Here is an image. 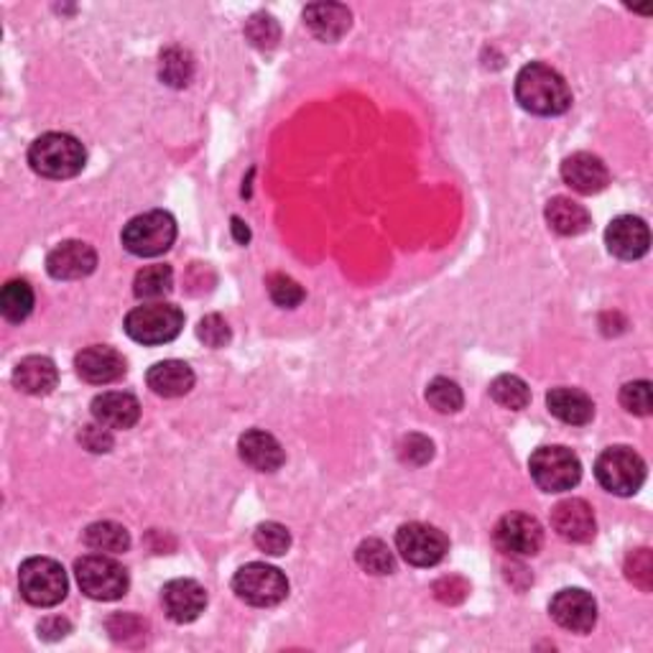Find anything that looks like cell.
Instances as JSON below:
<instances>
[{
    "mask_svg": "<svg viewBox=\"0 0 653 653\" xmlns=\"http://www.w3.org/2000/svg\"><path fill=\"white\" fill-rule=\"evenodd\" d=\"M516 100L534 116H561L572 105V93L557 70L542 62H531L518 72Z\"/></svg>",
    "mask_w": 653,
    "mask_h": 653,
    "instance_id": "6da1fadb",
    "label": "cell"
},
{
    "mask_svg": "<svg viewBox=\"0 0 653 653\" xmlns=\"http://www.w3.org/2000/svg\"><path fill=\"white\" fill-rule=\"evenodd\" d=\"M28 164L39 177L72 179L87 164V152L70 133H44L28 148Z\"/></svg>",
    "mask_w": 653,
    "mask_h": 653,
    "instance_id": "7a4b0ae2",
    "label": "cell"
},
{
    "mask_svg": "<svg viewBox=\"0 0 653 653\" xmlns=\"http://www.w3.org/2000/svg\"><path fill=\"white\" fill-rule=\"evenodd\" d=\"M19 588L26 603L34 607H55L66 597V572L49 557H32L19 569Z\"/></svg>",
    "mask_w": 653,
    "mask_h": 653,
    "instance_id": "3957f363",
    "label": "cell"
},
{
    "mask_svg": "<svg viewBox=\"0 0 653 653\" xmlns=\"http://www.w3.org/2000/svg\"><path fill=\"white\" fill-rule=\"evenodd\" d=\"M177 240V222L174 217L164 209H152L133 217L123 228V245L128 253L138 255V258H156V255L167 253Z\"/></svg>",
    "mask_w": 653,
    "mask_h": 653,
    "instance_id": "277c9868",
    "label": "cell"
},
{
    "mask_svg": "<svg viewBox=\"0 0 653 653\" xmlns=\"http://www.w3.org/2000/svg\"><path fill=\"white\" fill-rule=\"evenodd\" d=\"M74 577H77L80 590L87 597L100 600V603H112L128 592V572L125 567L108 554H89L74 565Z\"/></svg>",
    "mask_w": 653,
    "mask_h": 653,
    "instance_id": "5b68a950",
    "label": "cell"
},
{
    "mask_svg": "<svg viewBox=\"0 0 653 653\" xmlns=\"http://www.w3.org/2000/svg\"><path fill=\"white\" fill-rule=\"evenodd\" d=\"M232 592L253 607H274L287 600L289 580L281 569L264 561H251L232 577Z\"/></svg>",
    "mask_w": 653,
    "mask_h": 653,
    "instance_id": "8992f818",
    "label": "cell"
},
{
    "mask_svg": "<svg viewBox=\"0 0 653 653\" xmlns=\"http://www.w3.org/2000/svg\"><path fill=\"white\" fill-rule=\"evenodd\" d=\"M184 327V314L174 304H144L125 317V335L141 344H164L177 340Z\"/></svg>",
    "mask_w": 653,
    "mask_h": 653,
    "instance_id": "52a82bcc",
    "label": "cell"
},
{
    "mask_svg": "<svg viewBox=\"0 0 653 653\" xmlns=\"http://www.w3.org/2000/svg\"><path fill=\"white\" fill-rule=\"evenodd\" d=\"M529 470L534 483L544 493H565L580 483L582 464L572 449L567 447H539L529 460Z\"/></svg>",
    "mask_w": 653,
    "mask_h": 653,
    "instance_id": "ba28073f",
    "label": "cell"
},
{
    "mask_svg": "<svg viewBox=\"0 0 653 653\" xmlns=\"http://www.w3.org/2000/svg\"><path fill=\"white\" fill-rule=\"evenodd\" d=\"M597 483L613 495H633L641 491L645 480L643 457L630 447H610L595 462Z\"/></svg>",
    "mask_w": 653,
    "mask_h": 653,
    "instance_id": "9c48e42d",
    "label": "cell"
},
{
    "mask_svg": "<svg viewBox=\"0 0 653 653\" xmlns=\"http://www.w3.org/2000/svg\"><path fill=\"white\" fill-rule=\"evenodd\" d=\"M396 549L409 565L434 567L447 557L449 542L439 529L430 523H403L396 534Z\"/></svg>",
    "mask_w": 653,
    "mask_h": 653,
    "instance_id": "30bf717a",
    "label": "cell"
},
{
    "mask_svg": "<svg viewBox=\"0 0 653 653\" xmlns=\"http://www.w3.org/2000/svg\"><path fill=\"white\" fill-rule=\"evenodd\" d=\"M495 544L510 557H534L544 546V529L534 516L508 513L495 527Z\"/></svg>",
    "mask_w": 653,
    "mask_h": 653,
    "instance_id": "8fae6325",
    "label": "cell"
},
{
    "mask_svg": "<svg viewBox=\"0 0 653 653\" xmlns=\"http://www.w3.org/2000/svg\"><path fill=\"white\" fill-rule=\"evenodd\" d=\"M552 618L572 633H590L597 622V603L590 592L569 588L554 595L549 605Z\"/></svg>",
    "mask_w": 653,
    "mask_h": 653,
    "instance_id": "7c38bea8",
    "label": "cell"
},
{
    "mask_svg": "<svg viewBox=\"0 0 653 653\" xmlns=\"http://www.w3.org/2000/svg\"><path fill=\"white\" fill-rule=\"evenodd\" d=\"M97 253L82 240H64L47 255V271L57 281H77L95 271Z\"/></svg>",
    "mask_w": 653,
    "mask_h": 653,
    "instance_id": "4fadbf2b",
    "label": "cell"
},
{
    "mask_svg": "<svg viewBox=\"0 0 653 653\" xmlns=\"http://www.w3.org/2000/svg\"><path fill=\"white\" fill-rule=\"evenodd\" d=\"M605 243H607V251H610L615 258L620 261L643 258L651 245L649 225H645L641 217H633V215L615 217L605 230Z\"/></svg>",
    "mask_w": 653,
    "mask_h": 653,
    "instance_id": "5bb4252c",
    "label": "cell"
},
{
    "mask_svg": "<svg viewBox=\"0 0 653 653\" xmlns=\"http://www.w3.org/2000/svg\"><path fill=\"white\" fill-rule=\"evenodd\" d=\"M552 529L572 544H584L590 539H595L597 523L592 506L582 498H567L554 506L552 510Z\"/></svg>",
    "mask_w": 653,
    "mask_h": 653,
    "instance_id": "9a60e30c",
    "label": "cell"
},
{
    "mask_svg": "<svg viewBox=\"0 0 653 653\" xmlns=\"http://www.w3.org/2000/svg\"><path fill=\"white\" fill-rule=\"evenodd\" d=\"M74 367H77V375L85 383L108 386V383H116L125 375V358L118 350L108 348V344H93V348H85L74 358Z\"/></svg>",
    "mask_w": 653,
    "mask_h": 653,
    "instance_id": "2e32d148",
    "label": "cell"
},
{
    "mask_svg": "<svg viewBox=\"0 0 653 653\" xmlns=\"http://www.w3.org/2000/svg\"><path fill=\"white\" fill-rule=\"evenodd\" d=\"M161 603L174 622H192L205 613L207 592L194 580H171L164 584Z\"/></svg>",
    "mask_w": 653,
    "mask_h": 653,
    "instance_id": "e0dca14e",
    "label": "cell"
},
{
    "mask_svg": "<svg viewBox=\"0 0 653 653\" xmlns=\"http://www.w3.org/2000/svg\"><path fill=\"white\" fill-rule=\"evenodd\" d=\"M561 179L577 194H597L610 182V174H607L603 159H597V156L588 152H580L567 156L565 164H561Z\"/></svg>",
    "mask_w": 653,
    "mask_h": 653,
    "instance_id": "ac0fdd59",
    "label": "cell"
},
{
    "mask_svg": "<svg viewBox=\"0 0 653 653\" xmlns=\"http://www.w3.org/2000/svg\"><path fill=\"white\" fill-rule=\"evenodd\" d=\"M93 416L97 424L108 430H131L141 419V403L136 396L123 394V390H108L93 401Z\"/></svg>",
    "mask_w": 653,
    "mask_h": 653,
    "instance_id": "d6986e66",
    "label": "cell"
},
{
    "mask_svg": "<svg viewBox=\"0 0 653 653\" xmlns=\"http://www.w3.org/2000/svg\"><path fill=\"white\" fill-rule=\"evenodd\" d=\"M238 449L243 462L258 472H276L287 460L281 442L264 430L245 432L238 442Z\"/></svg>",
    "mask_w": 653,
    "mask_h": 653,
    "instance_id": "ffe728a7",
    "label": "cell"
},
{
    "mask_svg": "<svg viewBox=\"0 0 653 653\" xmlns=\"http://www.w3.org/2000/svg\"><path fill=\"white\" fill-rule=\"evenodd\" d=\"M304 24L322 41H337L350 32L352 16L340 3H312L304 9Z\"/></svg>",
    "mask_w": 653,
    "mask_h": 653,
    "instance_id": "44dd1931",
    "label": "cell"
},
{
    "mask_svg": "<svg viewBox=\"0 0 653 653\" xmlns=\"http://www.w3.org/2000/svg\"><path fill=\"white\" fill-rule=\"evenodd\" d=\"M59 371L55 360L44 355H28L13 371V386L28 396H47L57 388Z\"/></svg>",
    "mask_w": 653,
    "mask_h": 653,
    "instance_id": "7402d4cb",
    "label": "cell"
},
{
    "mask_svg": "<svg viewBox=\"0 0 653 653\" xmlns=\"http://www.w3.org/2000/svg\"><path fill=\"white\" fill-rule=\"evenodd\" d=\"M148 388L164 399H179L194 388V371L182 360H161L146 375Z\"/></svg>",
    "mask_w": 653,
    "mask_h": 653,
    "instance_id": "603a6c76",
    "label": "cell"
},
{
    "mask_svg": "<svg viewBox=\"0 0 653 653\" xmlns=\"http://www.w3.org/2000/svg\"><path fill=\"white\" fill-rule=\"evenodd\" d=\"M546 407L554 416L559 419V422L572 424V426H584L592 422V416H595V403L584 390L580 388H554L549 390V396H546Z\"/></svg>",
    "mask_w": 653,
    "mask_h": 653,
    "instance_id": "cb8c5ba5",
    "label": "cell"
},
{
    "mask_svg": "<svg viewBox=\"0 0 653 653\" xmlns=\"http://www.w3.org/2000/svg\"><path fill=\"white\" fill-rule=\"evenodd\" d=\"M546 222L559 235H582L590 228V213L569 197H554L546 205Z\"/></svg>",
    "mask_w": 653,
    "mask_h": 653,
    "instance_id": "d4e9b609",
    "label": "cell"
},
{
    "mask_svg": "<svg viewBox=\"0 0 653 653\" xmlns=\"http://www.w3.org/2000/svg\"><path fill=\"white\" fill-rule=\"evenodd\" d=\"M85 544L100 554H123L131 549V534L116 521H97L85 531Z\"/></svg>",
    "mask_w": 653,
    "mask_h": 653,
    "instance_id": "484cf974",
    "label": "cell"
},
{
    "mask_svg": "<svg viewBox=\"0 0 653 653\" xmlns=\"http://www.w3.org/2000/svg\"><path fill=\"white\" fill-rule=\"evenodd\" d=\"M171 289H174V271H171V266L167 264L141 268L136 274V281H133V294L144 299V302L164 299Z\"/></svg>",
    "mask_w": 653,
    "mask_h": 653,
    "instance_id": "4316f807",
    "label": "cell"
},
{
    "mask_svg": "<svg viewBox=\"0 0 653 653\" xmlns=\"http://www.w3.org/2000/svg\"><path fill=\"white\" fill-rule=\"evenodd\" d=\"M0 312L3 317L19 325L34 312V289L24 279H13L0 291Z\"/></svg>",
    "mask_w": 653,
    "mask_h": 653,
    "instance_id": "83f0119b",
    "label": "cell"
},
{
    "mask_svg": "<svg viewBox=\"0 0 653 653\" xmlns=\"http://www.w3.org/2000/svg\"><path fill=\"white\" fill-rule=\"evenodd\" d=\"M491 396L498 407L510 411L527 409L531 401V390L527 380H521L518 375H498V378L491 383Z\"/></svg>",
    "mask_w": 653,
    "mask_h": 653,
    "instance_id": "f1b7e54d",
    "label": "cell"
},
{
    "mask_svg": "<svg viewBox=\"0 0 653 653\" xmlns=\"http://www.w3.org/2000/svg\"><path fill=\"white\" fill-rule=\"evenodd\" d=\"M355 559L360 569H365L367 575H375V577L390 575L396 569L394 552H390L388 544H383L380 539H365V542L358 546Z\"/></svg>",
    "mask_w": 653,
    "mask_h": 653,
    "instance_id": "f546056e",
    "label": "cell"
},
{
    "mask_svg": "<svg viewBox=\"0 0 653 653\" xmlns=\"http://www.w3.org/2000/svg\"><path fill=\"white\" fill-rule=\"evenodd\" d=\"M426 401H430L439 414H457V411L462 409L464 396L462 388L457 386L455 380L434 378L430 386H426Z\"/></svg>",
    "mask_w": 653,
    "mask_h": 653,
    "instance_id": "4dcf8cb0",
    "label": "cell"
},
{
    "mask_svg": "<svg viewBox=\"0 0 653 653\" xmlns=\"http://www.w3.org/2000/svg\"><path fill=\"white\" fill-rule=\"evenodd\" d=\"M194 74V62L184 49H167L161 55V80L171 87L190 85Z\"/></svg>",
    "mask_w": 653,
    "mask_h": 653,
    "instance_id": "1f68e13d",
    "label": "cell"
},
{
    "mask_svg": "<svg viewBox=\"0 0 653 653\" xmlns=\"http://www.w3.org/2000/svg\"><path fill=\"white\" fill-rule=\"evenodd\" d=\"M253 539H255V546H258L261 552L271 554V557H281V554H287L291 546L289 529L281 527V523H276V521L261 523V527L255 529Z\"/></svg>",
    "mask_w": 653,
    "mask_h": 653,
    "instance_id": "d6a6232c",
    "label": "cell"
},
{
    "mask_svg": "<svg viewBox=\"0 0 653 653\" xmlns=\"http://www.w3.org/2000/svg\"><path fill=\"white\" fill-rule=\"evenodd\" d=\"M268 294H271L274 304H279L281 310H294L304 302V289L287 274L268 276Z\"/></svg>",
    "mask_w": 653,
    "mask_h": 653,
    "instance_id": "836d02e7",
    "label": "cell"
},
{
    "mask_svg": "<svg viewBox=\"0 0 653 653\" xmlns=\"http://www.w3.org/2000/svg\"><path fill=\"white\" fill-rule=\"evenodd\" d=\"M245 36L251 39L253 47L258 49H274L279 44V24H276L274 16H266V13H255V16L245 24Z\"/></svg>",
    "mask_w": 653,
    "mask_h": 653,
    "instance_id": "e575fe53",
    "label": "cell"
},
{
    "mask_svg": "<svg viewBox=\"0 0 653 653\" xmlns=\"http://www.w3.org/2000/svg\"><path fill=\"white\" fill-rule=\"evenodd\" d=\"M434 457V445L424 434H407L399 442V460L409 468H422Z\"/></svg>",
    "mask_w": 653,
    "mask_h": 653,
    "instance_id": "d590c367",
    "label": "cell"
},
{
    "mask_svg": "<svg viewBox=\"0 0 653 653\" xmlns=\"http://www.w3.org/2000/svg\"><path fill=\"white\" fill-rule=\"evenodd\" d=\"M620 403L628 414L649 416L651 414V383L649 380H633L626 383L620 388Z\"/></svg>",
    "mask_w": 653,
    "mask_h": 653,
    "instance_id": "8d00e7d4",
    "label": "cell"
},
{
    "mask_svg": "<svg viewBox=\"0 0 653 653\" xmlns=\"http://www.w3.org/2000/svg\"><path fill=\"white\" fill-rule=\"evenodd\" d=\"M626 577L638 590L651 592L653 588V557L649 549H636L626 559Z\"/></svg>",
    "mask_w": 653,
    "mask_h": 653,
    "instance_id": "74e56055",
    "label": "cell"
},
{
    "mask_svg": "<svg viewBox=\"0 0 653 653\" xmlns=\"http://www.w3.org/2000/svg\"><path fill=\"white\" fill-rule=\"evenodd\" d=\"M197 337L202 342L207 344V348H225V344L230 342V327L228 322H225L220 314H207L205 319H199L197 327Z\"/></svg>",
    "mask_w": 653,
    "mask_h": 653,
    "instance_id": "f35d334b",
    "label": "cell"
},
{
    "mask_svg": "<svg viewBox=\"0 0 653 653\" xmlns=\"http://www.w3.org/2000/svg\"><path fill=\"white\" fill-rule=\"evenodd\" d=\"M110 432L112 430H108V426H102V424H97V422L85 426V430L80 432L82 447L89 449V452H95V455L110 452V449H112V434Z\"/></svg>",
    "mask_w": 653,
    "mask_h": 653,
    "instance_id": "ab89813d",
    "label": "cell"
},
{
    "mask_svg": "<svg viewBox=\"0 0 653 653\" xmlns=\"http://www.w3.org/2000/svg\"><path fill=\"white\" fill-rule=\"evenodd\" d=\"M70 633V622L62 618H47L39 622V636L49 638V641H57V638H64Z\"/></svg>",
    "mask_w": 653,
    "mask_h": 653,
    "instance_id": "60d3db41",
    "label": "cell"
},
{
    "mask_svg": "<svg viewBox=\"0 0 653 653\" xmlns=\"http://www.w3.org/2000/svg\"><path fill=\"white\" fill-rule=\"evenodd\" d=\"M232 232H235V240L240 245H245L251 240V232H247L243 220H238V217H232Z\"/></svg>",
    "mask_w": 653,
    "mask_h": 653,
    "instance_id": "b9f144b4",
    "label": "cell"
}]
</instances>
